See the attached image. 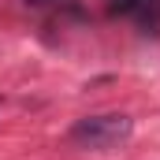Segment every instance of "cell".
<instances>
[{
	"mask_svg": "<svg viewBox=\"0 0 160 160\" xmlns=\"http://www.w3.org/2000/svg\"><path fill=\"white\" fill-rule=\"evenodd\" d=\"M134 123L123 112H104V116H86L71 127V142L82 149H116L130 138Z\"/></svg>",
	"mask_w": 160,
	"mask_h": 160,
	"instance_id": "cell-1",
	"label": "cell"
}]
</instances>
